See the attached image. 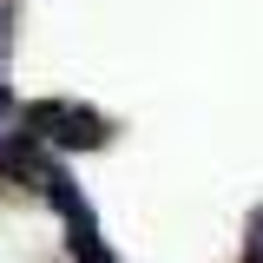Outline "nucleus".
Listing matches in <instances>:
<instances>
[{"mask_svg": "<svg viewBox=\"0 0 263 263\" xmlns=\"http://www.w3.org/2000/svg\"><path fill=\"white\" fill-rule=\"evenodd\" d=\"M257 250H263V237H257Z\"/></svg>", "mask_w": 263, "mask_h": 263, "instance_id": "nucleus-1", "label": "nucleus"}]
</instances>
